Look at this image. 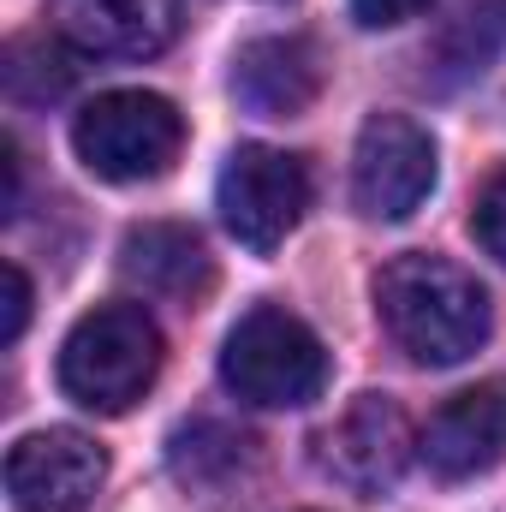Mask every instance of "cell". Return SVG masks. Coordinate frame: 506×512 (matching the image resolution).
<instances>
[{
    "label": "cell",
    "instance_id": "6da1fadb",
    "mask_svg": "<svg viewBox=\"0 0 506 512\" xmlns=\"http://www.w3.org/2000/svg\"><path fill=\"white\" fill-rule=\"evenodd\" d=\"M376 316L393 346L429 370L465 364L489 340V292L471 268L435 251H405L376 274Z\"/></svg>",
    "mask_w": 506,
    "mask_h": 512
},
{
    "label": "cell",
    "instance_id": "7a4b0ae2",
    "mask_svg": "<svg viewBox=\"0 0 506 512\" xmlns=\"http://www.w3.org/2000/svg\"><path fill=\"white\" fill-rule=\"evenodd\" d=\"M161 376V328L143 304H96L60 346V387L84 411L120 417Z\"/></svg>",
    "mask_w": 506,
    "mask_h": 512
},
{
    "label": "cell",
    "instance_id": "3957f363",
    "mask_svg": "<svg viewBox=\"0 0 506 512\" xmlns=\"http://www.w3.org/2000/svg\"><path fill=\"white\" fill-rule=\"evenodd\" d=\"M221 382L245 405L262 411H298L322 399L328 387V352L310 322H298L280 304H256L251 316L227 334L221 346Z\"/></svg>",
    "mask_w": 506,
    "mask_h": 512
},
{
    "label": "cell",
    "instance_id": "277c9868",
    "mask_svg": "<svg viewBox=\"0 0 506 512\" xmlns=\"http://www.w3.org/2000/svg\"><path fill=\"white\" fill-rule=\"evenodd\" d=\"M72 149L96 179L143 185V179H161L179 161L185 120L155 90H108V96L84 102V114L72 120Z\"/></svg>",
    "mask_w": 506,
    "mask_h": 512
},
{
    "label": "cell",
    "instance_id": "5b68a950",
    "mask_svg": "<svg viewBox=\"0 0 506 512\" xmlns=\"http://www.w3.org/2000/svg\"><path fill=\"white\" fill-rule=\"evenodd\" d=\"M215 209H221V227L245 245V251L268 256L280 251L304 209H310V167L286 149H268V143H239L215 179Z\"/></svg>",
    "mask_w": 506,
    "mask_h": 512
},
{
    "label": "cell",
    "instance_id": "8992f818",
    "mask_svg": "<svg viewBox=\"0 0 506 512\" xmlns=\"http://www.w3.org/2000/svg\"><path fill=\"white\" fill-rule=\"evenodd\" d=\"M435 191V137L405 120V114H376L358 131L352 155V197L370 221H405L423 209Z\"/></svg>",
    "mask_w": 506,
    "mask_h": 512
},
{
    "label": "cell",
    "instance_id": "52a82bcc",
    "mask_svg": "<svg viewBox=\"0 0 506 512\" xmlns=\"http://www.w3.org/2000/svg\"><path fill=\"white\" fill-rule=\"evenodd\" d=\"M108 483V453L84 429H36L6 453V495L18 512H90Z\"/></svg>",
    "mask_w": 506,
    "mask_h": 512
},
{
    "label": "cell",
    "instance_id": "ba28073f",
    "mask_svg": "<svg viewBox=\"0 0 506 512\" xmlns=\"http://www.w3.org/2000/svg\"><path fill=\"white\" fill-rule=\"evenodd\" d=\"M411 423H405V411L387 399V393H358L346 411H340V423L322 435V471L334 477V483H346L352 495H381V489H393L399 477H405V465H411Z\"/></svg>",
    "mask_w": 506,
    "mask_h": 512
},
{
    "label": "cell",
    "instance_id": "9c48e42d",
    "mask_svg": "<svg viewBox=\"0 0 506 512\" xmlns=\"http://www.w3.org/2000/svg\"><path fill=\"white\" fill-rule=\"evenodd\" d=\"M417 447H423L429 471L447 477V483H465V477L495 471L506 459V376L453 393L429 417V429H423Z\"/></svg>",
    "mask_w": 506,
    "mask_h": 512
},
{
    "label": "cell",
    "instance_id": "30bf717a",
    "mask_svg": "<svg viewBox=\"0 0 506 512\" xmlns=\"http://www.w3.org/2000/svg\"><path fill=\"white\" fill-rule=\"evenodd\" d=\"M328 84L322 48L310 36H256L233 60V90L262 120H292L304 114Z\"/></svg>",
    "mask_w": 506,
    "mask_h": 512
},
{
    "label": "cell",
    "instance_id": "8fae6325",
    "mask_svg": "<svg viewBox=\"0 0 506 512\" xmlns=\"http://www.w3.org/2000/svg\"><path fill=\"white\" fill-rule=\"evenodd\" d=\"M54 30L90 54H120V60H149L173 42L179 6L173 0H48Z\"/></svg>",
    "mask_w": 506,
    "mask_h": 512
},
{
    "label": "cell",
    "instance_id": "7c38bea8",
    "mask_svg": "<svg viewBox=\"0 0 506 512\" xmlns=\"http://www.w3.org/2000/svg\"><path fill=\"white\" fill-rule=\"evenodd\" d=\"M120 274L131 286H143L149 298H203L209 280H215V262L203 251V239L191 227H167V221H149V227H131L126 245H120Z\"/></svg>",
    "mask_w": 506,
    "mask_h": 512
},
{
    "label": "cell",
    "instance_id": "4fadbf2b",
    "mask_svg": "<svg viewBox=\"0 0 506 512\" xmlns=\"http://www.w3.org/2000/svg\"><path fill=\"white\" fill-rule=\"evenodd\" d=\"M501 42H506V0H447L435 36L423 48V66L441 84H459V78L483 72Z\"/></svg>",
    "mask_w": 506,
    "mask_h": 512
},
{
    "label": "cell",
    "instance_id": "5bb4252c",
    "mask_svg": "<svg viewBox=\"0 0 506 512\" xmlns=\"http://www.w3.org/2000/svg\"><path fill=\"white\" fill-rule=\"evenodd\" d=\"M6 90L12 102H54L72 90V60L48 36H18L6 48Z\"/></svg>",
    "mask_w": 506,
    "mask_h": 512
},
{
    "label": "cell",
    "instance_id": "9a60e30c",
    "mask_svg": "<svg viewBox=\"0 0 506 512\" xmlns=\"http://www.w3.org/2000/svg\"><path fill=\"white\" fill-rule=\"evenodd\" d=\"M471 233H477V245H483L489 256L506 262V173H495V179L483 185L477 215H471Z\"/></svg>",
    "mask_w": 506,
    "mask_h": 512
},
{
    "label": "cell",
    "instance_id": "2e32d148",
    "mask_svg": "<svg viewBox=\"0 0 506 512\" xmlns=\"http://www.w3.org/2000/svg\"><path fill=\"white\" fill-rule=\"evenodd\" d=\"M0 280H6V310H0V340L12 346V340L24 334V322H30V280H24V268H18V262H6V268H0Z\"/></svg>",
    "mask_w": 506,
    "mask_h": 512
},
{
    "label": "cell",
    "instance_id": "e0dca14e",
    "mask_svg": "<svg viewBox=\"0 0 506 512\" xmlns=\"http://www.w3.org/2000/svg\"><path fill=\"white\" fill-rule=\"evenodd\" d=\"M429 0H352V18L364 24V30H387V24H405V18H417Z\"/></svg>",
    "mask_w": 506,
    "mask_h": 512
}]
</instances>
